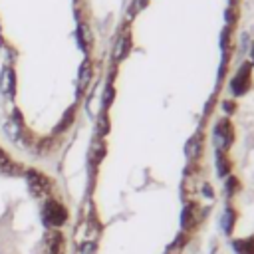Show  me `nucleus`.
<instances>
[{"instance_id":"obj_22","label":"nucleus","mask_w":254,"mask_h":254,"mask_svg":"<svg viewBox=\"0 0 254 254\" xmlns=\"http://www.w3.org/2000/svg\"><path fill=\"white\" fill-rule=\"evenodd\" d=\"M228 2H230V4H232V6H234V2H236V0H228Z\"/></svg>"},{"instance_id":"obj_10","label":"nucleus","mask_w":254,"mask_h":254,"mask_svg":"<svg viewBox=\"0 0 254 254\" xmlns=\"http://www.w3.org/2000/svg\"><path fill=\"white\" fill-rule=\"evenodd\" d=\"M196 218H198L196 206H194V204H189V206L183 210V220H181V224H183L185 228H189V226H192V224L196 222Z\"/></svg>"},{"instance_id":"obj_6","label":"nucleus","mask_w":254,"mask_h":254,"mask_svg":"<svg viewBox=\"0 0 254 254\" xmlns=\"http://www.w3.org/2000/svg\"><path fill=\"white\" fill-rule=\"evenodd\" d=\"M44 242H46V254H64L65 242H64L62 232H58V230H50V232L46 234Z\"/></svg>"},{"instance_id":"obj_8","label":"nucleus","mask_w":254,"mask_h":254,"mask_svg":"<svg viewBox=\"0 0 254 254\" xmlns=\"http://www.w3.org/2000/svg\"><path fill=\"white\" fill-rule=\"evenodd\" d=\"M14 71L10 69V67H4V71H2V75H0V91L4 93V95H8V93H12V89H14Z\"/></svg>"},{"instance_id":"obj_23","label":"nucleus","mask_w":254,"mask_h":254,"mask_svg":"<svg viewBox=\"0 0 254 254\" xmlns=\"http://www.w3.org/2000/svg\"><path fill=\"white\" fill-rule=\"evenodd\" d=\"M252 60H254V48H252Z\"/></svg>"},{"instance_id":"obj_11","label":"nucleus","mask_w":254,"mask_h":254,"mask_svg":"<svg viewBox=\"0 0 254 254\" xmlns=\"http://www.w3.org/2000/svg\"><path fill=\"white\" fill-rule=\"evenodd\" d=\"M91 79V64L89 62H83L81 67H79V81H77V89H83Z\"/></svg>"},{"instance_id":"obj_9","label":"nucleus","mask_w":254,"mask_h":254,"mask_svg":"<svg viewBox=\"0 0 254 254\" xmlns=\"http://www.w3.org/2000/svg\"><path fill=\"white\" fill-rule=\"evenodd\" d=\"M77 44L83 52H87V48L91 46V34L85 24H79V28H77Z\"/></svg>"},{"instance_id":"obj_5","label":"nucleus","mask_w":254,"mask_h":254,"mask_svg":"<svg viewBox=\"0 0 254 254\" xmlns=\"http://www.w3.org/2000/svg\"><path fill=\"white\" fill-rule=\"evenodd\" d=\"M4 133H6V137H8L12 143H20V141H22L24 129H22V121H20L18 111H14V115L4 121Z\"/></svg>"},{"instance_id":"obj_21","label":"nucleus","mask_w":254,"mask_h":254,"mask_svg":"<svg viewBox=\"0 0 254 254\" xmlns=\"http://www.w3.org/2000/svg\"><path fill=\"white\" fill-rule=\"evenodd\" d=\"M226 185H228V194H234V190H236V185H238V181H236L234 177H228Z\"/></svg>"},{"instance_id":"obj_19","label":"nucleus","mask_w":254,"mask_h":254,"mask_svg":"<svg viewBox=\"0 0 254 254\" xmlns=\"http://www.w3.org/2000/svg\"><path fill=\"white\" fill-rule=\"evenodd\" d=\"M113 95H115L113 85H107L105 87V93H103V107H109V103L113 101Z\"/></svg>"},{"instance_id":"obj_2","label":"nucleus","mask_w":254,"mask_h":254,"mask_svg":"<svg viewBox=\"0 0 254 254\" xmlns=\"http://www.w3.org/2000/svg\"><path fill=\"white\" fill-rule=\"evenodd\" d=\"M234 141V129L230 125L228 119H220L214 127V143L218 147V151H226Z\"/></svg>"},{"instance_id":"obj_17","label":"nucleus","mask_w":254,"mask_h":254,"mask_svg":"<svg viewBox=\"0 0 254 254\" xmlns=\"http://www.w3.org/2000/svg\"><path fill=\"white\" fill-rule=\"evenodd\" d=\"M95 250H97V244L93 240H87L79 246V254H95Z\"/></svg>"},{"instance_id":"obj_18","label":"nucleus","mask_w":254,"mask_h":254,"mask_svg":"<svg viewBox=\"0 0 254 254\" xmlns=\"http://www.w3.org/2000/svg\"><path fill=\"white\" fill-rule=\"evenodd\" d=\"M145 6H147V0H133V4H131V8H129V16L139 14Z\"/></svg>"},{"instance_id":"obj_12","label":"nucleus","mask_w":254,"mask_h":254,"mask_svg":"<svg viewBox=\"0 0 254 254\" xmlns=\"http://www.w3.org/2000/svg\"><path fill=\"white\" fill-rule=\"evenodd\" d=\"M185 153H187L189 159H196V157H198V153H200V137H198V135H194V137L189 139Z\"/></svg>"},{"instance_id":"obj_7","label":"nucleus","mask_w":254,"mask_h":254,"mask_svg":"<svg viewBox=\"0 0 254 254\" xmlns=\"http://www.w3.org/2000/svg\"><path fill=\"white\" fill-rule=\"evenodd\" d=\"M129 48H131V36H129V34H123V36L117 40V44H115V50H113V60H115V62L123 60V58L127 56Z\"/></svg>"},{"instance_id":"obj_3","label":"nucleus","mask_w":254,"mask_h":254,"mask_svg":"<svg viewBox=\"0 0 254 254\" xmlns=\"http://www.w3.org/2000/svg\"><path fill=\"white\" fill-rule=\"evenodd\" d=\"M24 177H26V183H28V189H30L32 196H46L50 192V183L42 173H38L34 169H28Z\"/></svg>"},{"instance_id":"obj_14","label":"nucleus","mask_w":254,"mask_h":254,"mask_svg":"<svg viewBox=\"0 0 254 254\" xmlns=\"http://www.w3.org/2000/svg\"><path fill=\"white\" fill-rule=\"evenodd\" d=\"M103 155H105V145H103L101 139H97V141L93 143V147H91V161H93V165L99 163V161L103 159Z\"/></svg>"},{"instance_id":"obj_15","label":"nucleus","mask_w":254,"mask_h":254,"mask_svg":"<svg viewBox=\"0 0 254 254\" xmlns=\"http://www.w3.org/2000/svg\"><path fill=\"white\" fill-rule=\"evenodd\" d=\"M73 111H75L73 107H69V109L65 111V115L62 117V121H60V125L56 127V133H62V131H64L65 127H69V123H71V119H73Z\"/></svg>"},{"instance_id":"obj_4","label":"nucleus","mask_w":254,"mask_h":254,"mask_svg":"<svg viewBox=\"0 0 254 254\" xmlns=\"http://www.w3.org/2000/svg\"><path fill=\"white\" fill-rule=\"evenodd\" d=\"M250 81H252V77H250V64H242V67L238 69V73H236V75L232 77V81H230L232 93H234V95L246 93V91L250 89Z\"/></svg>"},{"instance_id":"obj_16","label":"nucleus","mask_w":254,"mask_h":254,"mask_svg":"<svg viewBox=\"0 0 254 254\" xmlns=\"http://www.w3.org/2000/svg\"><path fill=\"white\" fill-rule=\"evenodd\" d=\"M107 131H109L107 115H99V119H97V133H99V135H105Z\"/></svg>"},{"instance_id":"obj_13","label":"nucleus","mask_w":254,"mask_h":254,"mask_svg":"<svg viewBox=\"0 0 254 254\" xmlns=\"http://www.w3.org/2000/svg\"><path fill=\"white\" fill-rule=\"evenodd\" d=\"M216 167H218V175L220 177H224V175L230 173V163H228V159L224 157L222 151H216Z\"/></svg>"},{"instance_id":"obj_1","label":"nucleus","mask_w":254,"mask_h":254,"mask_svg":"<svg viewBox=\"0 0 254 254\" xmlns=\"http://www.w3.org/2000/svg\"><path fill=\"white\" fill-rule=\"evenodd\" d=\"M42 220L50 228H60L67 220V210H65V206L62 202H58L54 198H48L42 204Z\"/></svg>"},{"instance_id":"obj_20","label":"nucleus","mask_w":254,"mask_h":254,"mask_svg":"<svg viewBox=\"0 0 254 254\" xmlns=\"http://www.w3.org/2000/svg\"><path fill=\"white\" fill-rule=\"evenodd\" d=\"M226 22H228V28L234 26V22H236V8H234V6H230V8L226 10Z\"/></svg>"}]
</instances>
